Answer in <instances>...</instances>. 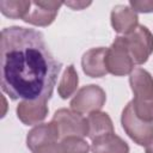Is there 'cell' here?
<instances>
[{
  "label": "cell",
  "instance_id": "obj_13",
  "mask_svg": "<svg viewBox=\"0 0 153 153\" xmlns=\"http://www.w3.org/2000/svg\"><path fill=\"white\" fill-rule=\"evenodd\" d=\"M92 153H129L128 143L114 133H108L91 140Z\"/></svg>",
  "mask_w": 153,
  "mask_h": 153
},
{
  "label": "cell",
  "instance_id": "obj_3",
  "mask_svg": "<svg viewBox=\"0 0 153 153\" xmlns=\"http://www.w3.org/2000/svg\"><path fill=\"white\" fill-rule=\"evenodd\" d=\"M134 66L135 63L129 54L124 36L116 37L105 54V67L108 73L116 76H123L130 74L134 71Z\"/></svg>",
  "mask_w": 153,
  "mask_h": 153
},
{
  "label": "cell",
  "instance_id": "obj_18",
  "mask_svg": "<svg viewBox=\"0 0 153 153\" xmlns=\"http://www.w3.org/2000/svg\"><path fill=\"white\" fill-rule=\"evenodd\" d=\"M129 6L134 12L149 13L153 12V0H134L129 1Z\"/></svg>",
  "mask_w": 153,
  "mask_h": 153
},
{
  "label": "cell",
  "instance_id": "obj_8",
  "mask_svg": "<svg viewBox=\"0 0 153 153\" xmlns=\"http://www.w3.org/2000/svg\"><path fill=\"white\" fill-rule=\"evenodd\" d=\"M59 141H60V135L53 122L37 124L29 131L26 136L27 148L32 153H37L49 146L57 143Z\"/></svg>",
  "mask_w": 153,
  "mask_h": 153
},
{
  "label": "cell",
  "instance_id": "obj_1",
  "mask_svg": "<svg viewBox=\"0 0 153 153\" xmlns=\"http://www.w3.org/2000/svg\"><path fill=\"white\" fill-rule=\"evenodd\" d=\"M61 63L43 35L24 26H10L0 37L1 87L11 99L44 100L53 94Z\"/></svg>",
  "mask_w": 153,
  "mask_h": 153
},
{
  "label": "cell",
  "instance_id": "obj_17",
  "mask_svg": "<svg viewBox=\"0 0 153 153\" xmlns=\"http://www.w3.org/2000/svg\"><path fill=\"white\" fill-rule=\"evenodd\" d=\"M57 153H88V143L79 136H67L61 139L57 145Z\"/></svg>",
  "mask_w": 153,
  "mask_h": 153
},
{
  "label": "cell",
  "instance_id": "obj_16",
  "mask_svg": "<svg viewBox=\"0 0 153 153\" xmlns=\"http://www.w3.org/2000/svg\"><path fill=\"white\" fill-rule=\"evenodd\" d=\"M31 6V1L26 0H1L0 11L4 16L12 19H24Z\"/></svg>",
  "mask_w": 153,
  "mask_h": 153
},
{
  "label": "cell",
  "instance_id": "obj_10",
  "mask_svg": "<svg viewBox=\"0 0 153 153\" xmlns=\"http://www.w3.org/2000/svg\"><path fill=\"white\" fill-rule=\"evenodd\" d=\"M16 111L18 118L25 126H35L47 117L49 109L44 100H22Z\"/></svg>",
  "mask_w": 153,
  "mask_h": 153
},
{
  "label": "cell",
  "instance_id": "obj_19",
  "mask_svg": "<svg viewBox=\"0 0 153 153\" xmlns=\"http://www.w3.org/2000/svg\"><path fill=\"white\" fill-rule=\"evenodd\" d=\"M63 5L69 6L73 10H82V8L87 7V6H90L91 2H85V1H67V2H63Z\"/></svg>",
  "mask_w": 153,
  "mask_h": 153
},
{
  "label": "cell",
  "instance_id": "obj_5",
  "mask_svg": "<svg viewBox=\"0 0 153 153\" xmlns=\"http://www.w3.org/2000/svg\"><path fill=\"white\" fill-rule=\"evenodd\" d=\"M121 123L127 135L139 146H148L153 141V123L145 122L136 116L131 102L122 111Z\"/></svg>",
  "mask_w": 153,
  "mask_h": 153
},
{
  "label": "cell",
  "instance_id": "obj_9",
  "mask_svg": "<svg viewBox=\"0 0 153 153\" xmlns=\"http://www.w3.org/2000/svg\"><path fill=\"white\" fill-rule=\"evenodd\" d=\"M62 5L61 1H31L30 10L23 20L36 26H48L55 20Z\"/></svg>",
  "mask_w": 153,
  "mask_h": 153
},
{
  "label": "cell",
  "instance_id": "obj_20",
  "mask_svg": "<svg viewBox=\"0 0 153 153\" xmlns=\"http://www.w3.org/2000/svg\"><path fill=\"white\" fill-rule=\"evenodd\" d=\"M56 145H57V143H55V145H53V146H49V147H47V148H44V149L37 152V153H57V147H56Z\"/></svg>",
  "mask_w": 153,
  "mask_h": 153
},
{
  "label": "cell",
  "instance_id": "obj_4",
  "mask_svg": "<svg viewBox=\"0 0 153 153\" xmlns=\"http://www.w3.org/2000/svg\"><path fill=\"white\" fill-rule=\"evenodd\" d=\"M51 122L55 124L60 140L67 136H79L84 137L88 135V122L84 115L73 111L72 109H59Z\"/></svg>",
  "mask_w": 153,
  "mask_h": 153
},
{
  "label": "cell",
  "instance_id": "obj_15",
  "mask_svg": "<svg viewBox=\"0 0 153 153\" xmlns=\"http://www.w3.org/2000/svg\"><path fill=\"white\" fill-rule=\"evenodd\" d=\"M78 82H79L78 73H76L74 66L69 65L66 68V71L63 72V75L60 80V84H59V87H57L59 96L62 99H67L71 96H73L74 93H76Z\"/></svg>",
  "mask_w": 153,
  "mask_h": 153
},
{
  "label": "cell",
  "instance_id": "obj_11",
  "mask_svg": "<svg viewBox=\"0 0 153 153\" xmlns=\"http://www.w3.org/2000/svg\"><path fill=\"white\" fill-rule=\"evenodd\" d=\"M108 48H92L81 57V67L84 73L91 78H102L108 74L105 67V54Z\"/></svg>",
  "mask_w": 153,
  "mask_h": 153
},
{
  "label": "cell",
  "instance_id": "obj_2",
  "mask_svg": "<svg viewBox=\"0 0 153 153\" xmlns=\"http://www.w3.org/2000/svg\"><path fill=\"white\" fill-rule=\"evenodd\" d=\"M134 112L145 122L153 123V76L143 68H134L129 74Z\"/></svg>",
  "mask_w": 153,
  "mask_h": 153
},
{
  "label": "cell",
  "instance_id": "obj_14",
  "mask_svg": "<svg viewBox=\"0 0 153 153\" xmlns=\"http://www.w3.org/2000/svg\"><path fill=\"white\" fill-rule=\"evenodd\" d=\"M88 122V137L93 140L94 137H98L100 135L114 133V124L110 118V116L106 112L96 111L87 116Z\"/></svg>",
  "mask_w": 153,
  "mask_h": 153
},
{
  "label": "cell",
  "instance_id": "obj_21",
  "mask_svg": "<svg viewBox=\"0 0 153 153\" xmlns=\"http://www.w3.org/2000/svg\"><path fill=\"white\" fill-rule=\"evenodd\" d=\"M146 153H153V141L148 146H146Z\"/></svg>",
  "mask_w": 153,
  "mask_h": 153
},
{
  "label": "cell",
  "instance_id": "obj_6",
  "mask_svg": "<svg viewBox=\"0 0 153 153\" xmlns=\"http://www.w3.org/2000/svg\"><path fill=\"white\" fill-rule=\"evenodd\" d=\"M106 100L105 91L98 85L82 86L71 100V109L81 115L99 111Z\"/></svg>",
  "mask_w": 153,
  "mask_h": 153
},
{
  "label": "cell",
  "instance_id": "obj_12",
  "mask_svg": "<svg viewBox=\"0 0 153 153\" xmlns=\"http://www.w3.org/2000/svg\"><path fill=\"white\" fill-rule=\"evenodd\" d=\"M111 25L117 33H122L123 36L130 33L139 24H137V14L134 12L130 6L127 5H117L111 11Z\"/></svg>",
  "mask_w": 153,
  "mask_h": 153
},
{
  "label": "cell",
  "instance_id": "obj_7",
  "mask_svg": "<svg viewBox=\"0 0 153 153\" xmlns=\"http://www.w3.org/2000/svg\"><path fill=\"white\" fill-rule=\"evenodd\" d=\"M129 54L135 65H143L153 53V35L143 25H137L124 36Z\"/></svg>",
  "mask_w": 153,
  "mask_h": 153
}]
</instances>
